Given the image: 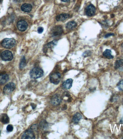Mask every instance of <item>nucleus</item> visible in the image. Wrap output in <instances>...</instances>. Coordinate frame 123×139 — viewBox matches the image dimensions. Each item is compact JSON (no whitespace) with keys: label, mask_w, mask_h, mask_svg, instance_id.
Segmentation results:
<instances>
[{"label":"nucleus","mask_w":123,"mask_h":139,"mask_svg":"<svg viewBox=\"0 0 123 139\" xmlns=\"http://www.w3.org/2000/svg\"><path fill=\"white\" fill-rule=\"evenodd\" d=\"M44 72L43 70L39 67H35L32 69L30 72L31 77L34 79H36L41 78L43 76Z\"/></svg>","instance_id":"f257e3e1"},{"label":"nucleus","mask_w":123,"mask_h":139,"mask_svg":"<svg viewBox=\"0 0 123 139\" xmlns=\"http://www.w3.org/2000/svg\"><path fill=\"white\" fill-rule=\"evenodd\" d=\"M15 45V41L12 38H6L4 39L1 43V45L3 47L11 49L14 47Z\"/></svg>","instance_id":"f03ea898"},{"label":"nucleus","mask_w":123,"mask_h":139,"mask_svg":"<svg viewBox=\"0 0 123 139\" xmlns=\"http://www.w3.org/2000/svg\"><path fill=\"white\" fill-rule=\"evenodd\" d=\"M61 80V75L58 72L53 73L50 76V81L54 84H58Z\"/></svg>","instance_id":"7ed1b4c3"},{"label":"nucleus","mask_w":123,"mask_h":139,"mask_svg":"<svg viewBox=\"0 0 123 139\" xmlns=\"http://www.w3.org/2000/svg\"><path fill=\"white\" fill-rule=\"evenodd\" d=\"M15 85L13 83H9L6 85L3 89V92L4 94L8 95L10 94L15 90Z\"/></svg>","instance_id":"20e7f679"},{"label":"nucleus","mask_w":123,"mask_h":139,"mask_svg":"<svg viewBox=\"0 0 123 139\" xmlns=\"http://www.w3.org/2000/svg\"><path fill=\"white\" fill-rule=\"evenodd\" d=\"M1 58L4 61H9L12 60L13 56L11 52L8 50H6L1 54Z\"/></svg>","instance_id":"39448f33"},{"label":"nucleus","mask_w":123,"mask_h":139,"mask_svg":"<svg viewBox=\"0 0 123 139\" xmlns=\"http://www.w3.org/2000/svg\"><path fill=\"white\" fill-rule=\"evenodd\" d=\"M22 139H35V136L32 129L27 130L22 136Z\"/></svg>","instance_id":"423d86ee"},{"label":"nucleus","mask_w":123,"mask_h":139,"mask_svg":"<svg viewBox=\"0 0 123 139\" xmlns=\"http://www.w3.org/2000/svg\"><path fill=\"white\" fill-rule=\"evenodd\" d=\"M63 32L62 28L61 26H56L54 27L51 31L52 36H56L61 35Z\"/></svg>","instance_id":"0eeeda50"},{"label":"nucleus","mask_w":123,"mask_h":139,"mask_svg":"<svg viewBox=\"0 0 123 139\" xmlns=\"http://www.w3.org/2000/svg\"><path fill=\"white\" fill-rule=\"evenodd\" d=\"M28 27L27 22L24 20H21L17 23V27L19 30L21 31H24L26 30Z\"/></svg>","instance_id":"6e6552de"},{"label":"nucleus","mask_w":123,"mask_h":139,"mask_svg":"<svg viewBox=\"0 0 123 139\" xmlns=\"http://www.w3.org/2000/svg\"><path fill=\"white\" fill-rule=\"evenodd\" d=\"M95 8L93 5L92 4L88 6L85 10V12L87 15L89 16H93L95 15Z\"/></svg>","instance_id":"1a4fd4ad"},{"label":"nucleus","mask_w":123,"mask_h":139,"mask_svg":"<svg viewBox=\"0 0 123 139\" xmlns=\"http://www.w3.org/2000/svg\"><path fill=\"white\" fill-rule=\"evenodd\" d=\"M61 101V98L58 95H55L52 97L51 100V104L53 105L57 106L58 105Z\"/></svg>","instance_id":"9d476101"},{"label":"nucleus","mask_w":123,"mask_h":139,"mask_svg":"<svg viewBox=\"0 0 123 139\" xmlns=\"http://www.w3.org/2000/svg\"><path fill=\"white\" fill-rule=\"evenodd\" d=\"M73 80L71 79H69L64 82L63 83V87L65 89H69L72 87Z\"/></svg>","instance_id":"9b49d317"},{"label":"nucleus","mask_w":123,"mask_h":139,"mask_svg":"<svg viewBox=\"0 0 123 139\" xmlns=\"http://www.w3.org/2000/svg\"><path fill=\"white\" fill-rule=\"evenodd\" d=\"M9 80L8 75L4 74H0V84H3L6 83Z\"/></svg>","instance_id":"f8f14e48"},{"label":"nucleus","mask_w":123,"mask_h":139,"mask_svg":"<svg viewBox=\"0 0 123 139\" xmlns=\"http://www.w3.org/2000/svg\"><path fill=\"white\" fill-rule=\"evenodd\" d=\"M32 6L29 4L25 3L22 5L21 9L25 12H29L31 11Z\"/></svg>","instance_id":"ddd939ff"},{"label":"nucleus","mask_w":123,"mask_h":139,"mask_svg":"<svg viewBox=\"0 0 123 139\" xmlns=\"http://www.w3.org/2000/svg\"><path fill=\"white\" fill-rule=\"evenodd\" d=\"M115 68L120 71H123V59L118 60L115 63Z\"/></svg>","instance_id":"4468645a"},{"label":"nucleus","mask_w":123,"mask_h":139,"mask_svg":"<svg viewBox=\"0 0 123 139\" xmlns=\"http://www.w3.org/2000/svg\"><path fill=\"white\" fill-rule=\"evenodd\" d=\"M70 17V16L69 14H62L57 16L56 18V19L57 21H63L69 18Z\"/></svg>","instance_id":"2eb2a0df"},{"label":"nucleus","mask_w":123,"mask_h":139,"mask_svg":"<svg viewBox=\"0 0 123 139\" xmlns=\"http://www.w3.org/2000/svg\"><path fill=\"white\" fill-rule=\"evenodd\" d=\"M77 24L74 21L68 22L66 24V28L68 29L71 30L74 29L77 27Z\"/></svg>","instance_id":"dca6fc26"},{"label":"nucleus","mask_w":123,"mask_h":139,"mask_svg":"<svg viewBox=\"0 0 123 139\" xmlns=\"http://www.w3.org/2000/svg\"><path fill=\"white\" fill-rule=\"evenodd\" d=\"M0 121L3 124H8L9 122V118L6 114H3L1 116L0 118Z\"/></svg>","instance_id":"f3484780"},{"label":"nucleus","mask_w":123,"mask_h":139,"mask_svg":"<svg viewBox=\"0 0 123 139\" xmlns=\"http://www.w3.org/2000/svg\"><path fill=\"white\" fill-rule=\"evenodd\" d=\"M82 118V116L79 113H77L75 114L72 118V121L74 123L77 124L79 121Z\"/></svg>","instance_id":"a211bd4d"},{"label":"nucleus","mask_w":123,"mask_h":139,"mask_svg":"<svg viewBox=\"0 0 123 139\" xmlns=\"http://www.w3.org/2000/svg\"><path fill=\"white\" fill-rule=\"evenodd\" d=\"M103 56L108 59H113V56L111 55V51L110 50L106 49L103 54Z\"/></svg>","instance_id":"6ab92c4d"},{"label":"nucleus","mask_w":123,"mask_h":139,"mask_svg":"<svg viewBox=\"0 0 123 139\" xmlns=\"http://www.w3.org/2000/svg\"><path fill=\"white\" fill-rule=\"evenodd\" d=\"M26 65V61L25 56H23L21 59L20 64V69H22L25 67Z\"/></svg>","instance_id":"aec40b11"},{"label":"nucleus","mask_w":123,"mask_h":139,"mask_svg":"<svg viewBox=\"0 0 123 139\" xmlns=\"http://www.w3.org/2000/svg\"><path fill=\"white\" fill-rule=\"evenodd\" d=\"M57 43V41H53L49 42L47 45V46H48V48H50V49H51V48L54 47L56 45Z\"/></svg>","instance_id":"412c9836"},{"label":"nucleus","mask_w":123,"mask_h":139,"mask_svg":"<svg viewBox=\"0 0 123 139\" xmlns=\"http://www.w3.org/2000/svg\"><path fill=\"white\" fill-rule=\"evenodd\" d=\"M117 86L120 90L123 91V80L120 81V82L118 83Z\"/></svg>","instance_id":"4be33fe9"},{"label":"nucleus","mask_w":123,"mask_h":139,"mask_svg":"<svg viewBox=\"0 0 123 139\" xmlns=\"http://www.w3.org/2000/svg\"><path fill=\"white\" fill-rule=\"evenodd\" d=\"M13 129H14L13 126L11 125H9L7 127V130L8 132H11L13 131Z\"/></svg>","instance_id":"5701e85b"},{"label":"nucleus","mask_w":123,"mask_h":139,"mask_svg":"<svg viewBox=\"0 0 123 139\" xmlns=\"http://www.w3.org/2000/svg\"><path fill=\"white\" fill-rule=\"evenodd\" d=\"M43 30H44V29L43 27H40L38 28L37 32H38V33L40 34V33H42L43 32Z\"/></svg>","instance_id":"b1692460"},{"label":"nucleus","mask_w":123,"mask_h":139,"mask_svg":"<svg viewBox=\"0 0 123 139\" xmlns=\"http://www.w3.org/2000/svg\"><path fill=\"white\" fill-rule=\"evenodd\" d=\"M114 35V34H107V35H106V36H105V37H109V36H111Z\"/></svg>","instance_id":"393cba45"},{"label":"nucleus","mask_w":123,"mask_h":139,"mask_svg":"<svg viewBox=\"0 0 123 139\" xmlns=\"http://www.w3.org/2000/svg\"><path fill=\"white\" fill-rule=\"evenodd\" d=\"M120 123L123 124V117L121 120L120 121Z\"/></svg>","instance_id":"a878e982"},{"label":"nucleus","mask_w":123,"mask_h":139,"mask_svg":"<svg viewBox=\"0 0 123 139\" xmlns=\"http://www.w3.org/2000/svg\"><path fill=\"white\" fill-rule=\"evenodd\" d=\"M63 2H68L70 1V0H61Z\"/></svg>","instance_id":"bb28decb"},{"label":"nucleus","mask_w":123,"mask_h":139,"mask_svg":"<svg viewBox=\"0 0 123 139\" xmlns=\"http://www.w3.org/2000/svg\"><path fill=\"white\" fill-rule=\"evenodd\" d=\"M13 0L14 1H20L21 0Z\"/></svg>","instance_id":"cd10ccee"},{"label":"nucleus","mask_w":123,"mask_h":139,"mask_svg":"<svg viewBox=\"0 0 123 139\" xmlns=\"http://www.w3.org/2000/svg\"><path fill=\"white\" fill-rule=\"evenodd\" d=\"M0 133H1V131H0Z\"/></svg>","instance_id":"c85d7f7f"},{"label":"nucleus","mask_w":123,"mask_h":139,"mask_svg":"<svg viewBox=\"0 0 123 139\" xmlns=\"http://www.w3.org/2000/svg\"><path fill=\"white\" fill-rule=\"evenodd\" d=\"M1 0H0V2H1Z\"/></svg>","instance_id":"c756f323"}]
</instances>
